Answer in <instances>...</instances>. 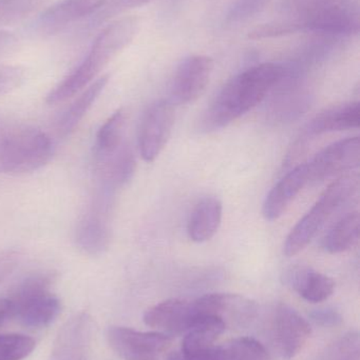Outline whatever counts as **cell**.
<instances>
[{"label": "cell", "mask_w": 360, "mask_h": 360, "mask_svg": "<svg viewBox=\"0 0 360 360\" xmlns=\"http://www.w3.org/2000/svg\"><path fill=\"white\" fill-rule=\"evenodd\" d=\"M285 65L266 63L253 65L228 80L203 113L201 131L226 128L259 105L285 76Z\"/></svg>", "instance_id": "obj_1"}, {"label": "cell", "mask_w": 360, "mask_h": 360, "mask_svg": "<svg viewBox=\"0 0 360 360\" xmlns=\"http://www.w3.org/2000/svg\"><path fill=\"white\" fill-rule=\"evenodd\" d=\"M139 27V18L135 16L108 23L95 38L84 60L49 93L46 103H63L92 84L104 68L132 42Z\"/></svg>", "instance_id": "obj_2"}, {"label": "cell", "mask_w": 360, "mask_h": 360, "mask_svg": "<svg viewBox=\"0 0 360 360\" xmlns=\"http://www.w3.org/2000/svg\"><path fill=\"white\" fill-rule=\"evenodd\" d=\"M277 13L296 33L334 38L359 33V0H279Z\"/></svg>", "instance_id": "obj_3"}, {"label": "cell", "mask_w": 360, "mask_h": 360, "mask_svg": "<svg viewBox=\"0 0 360 360\" xmlns=\"http://www.w3.org/2000/svg\"><path fill=\"white\" fill-rule=\"evenodd\" d=\"M359 188V179L356 174L344 175L334 180L312 209L292 229L285 239L283 253L287 257H293L306 249L325 222L356 194Z\"/></svg>", "instance_id": "obj_4"}, {"label": "cell", "mask_w": 360, "mask_h": 360, "mask_svg": "<svg viewBox=\"0 0 360 360\" xmlns=\"http://www.w3.org/2000/svg\"><path fill=\"white\" fill-rule=\"evenodd\" d=\"M54 277L51 273L29 275L8 294L10 316L21 325L34 329L48 327L61 312L58 298L51 292Z\"/></svg>", "instance_id": "obj_5"}, {"label": "cell", "mask_w": 360, "mask_h": 360, "mask_svg": "<svg viewBox=\"0 0 360 360\" xmlns=\"http://www.w3.org/2000/svg\"><path fill=\"white\" fill-rule=\"evenodd\" d=\"M53 156V143L39 129H11L0 139V173L23 175L39 170Z\"/></svg>", "instance_id": "obj_6"}, {"label": "cell", "mask_w": 360, "mask_h": 360, "mask_svg": "<svg viewBox=\"0 0 360 360\" xmlns=\"http://www.w3.org/2000/svg\"><path fill=\"white\" fill-rule=\"evenodd\" d=\"M114 193L97 186L75 232L76 245L84 253L99 256L109 248L112 231L111 210Z\"/></svg>", "instance_id": "obj_7"}, {"label": "cell", "mask_w": 360, "mask_h": 360, "mask_svg": "<svg viewBox=\"0 0 360 360\" xmlns=\"http://www.w3.org/2000/svg\"><path fill=\"white\" fill-rule=\"evenodd\" d=\"M107 340L124 360H166L170 353V336L160 332H139L126 327H110Z\"/></svg>", "instance_id": "obj_8"}, {"label": "cell", "mask_w": 360, "mask_h": 360, "mask_svg": "<svg viewBox=\"0 0 360 360\" xmlns=\"http://www.w3.org/2000/svg\"><path fill=\"white\" fill-rule=\"evenodd\" d=\"M310 323L291 307L280 304L273 311L271 340L283 359H292L304 350L310 338Z\"/></svg>", "instance_id": "obj_9"}, {"label": "cell", "mask_w": 360, "mask_h": 360, "mask_svg": "<svg viewBox=\"0 0 360 360\" xmlns=\"http://www.w3.org/2000/svg\"><path fill=\"white\" fill-rule=\"evenodd\" d=\"M175 116V105L168 99L156 101L144 114L139 131V150L146 162H154L167 145Z\"/></svg>", "instance_id": "obj_10"}, {"label": "cell", "mask_w": 360, "mask_h": 360, "mask_svg": "<svg viewBox=\"0 0 360 360\" xmlns=\"http://www.w3.org/2000/svg\"><path fill=\"white\" fill-rule=\"evenodd\" d=\"M213 71V61L205 55H190L178 65L170 82L173 105L194 103L209 86Z\"/></svg>", "instance_id": "obj_11"}, {"label": "cell", "mask_w": 360, "mask_h": 360, "mask_svg": "<svg viewBox=\"0 0 360 360\" xmlns=\"http://www.w3.org/2000/svg\"><path fill=\"white\" fill-rule=\"evenodd\" d=\"M93 333L91 315H73L57 333L49 360H92Z\"/></svg>", "instance_id": "obj_12"}, {"label": "cell", "mask_w": 360, "mask_h": 360, "mask_svg": "<svg viewBox=\"0 0 360 360\" xmlns=\"http://www.w3.org/2000/svg\"><path fill=\"white\" fill-rule=\"evenodd\" d=\"M360 164L359 137L342 139L321 150L309 165V184H316L359 168Z\"/></svg>", "instance_id": "obj_13"}, {"label": "cell", "mask_w": 360, "mask_h": 360, "mask_svg": "<svg viewBox=\"0 0 360 360\" xmlns=\"http://www.w3.org/2000/svg\"><path fill=\"white\" fill-rule=\"evenodd\" d=\"M199 315H211L225 323L226 328L249 326L257 315V304L237 294H207L194 300Z\"/></svg>", "instance_id": "obj_14"}, {"label": "cell", "mask_w": 360, "mask_h": 360, "mask_svg": "<svg viewBox=\"0 0 360 360\" xmlns=\"http://www.w3.org/2000/svg\"><path fill=\"white\" fill-rule=\"evenodd\" d=\"M199 316L194 302L168 300L148 309L143 321L148 327L171 338L185 334Z\"/></svg>", "instance_id": "obj_15"}, {"label": "cell", "mask_w": 360, "mask_h": 360, "mask_svg": "<svg viewBox=\"0 0 360 360\" xmlns=\"http://www.w3.org/2000/svg\"><path fill=\"white\" fill-rule=\"evenodd\" d=\"M135 169L137 160L135 153L126 141L112 153L93 160L97 186L112 193L130 182Z\"/></svg>", "instance_id": "obj_16"}, {"label": "cell", "mask_w": 360, "mask_h": 360, "mask_svg": "<svg viewBox=\"0 0 360 360\" xmlns=\"http://www.w3.org/2000/svg\"><path fill=\"white\" fill-rule=\"evenodd\" d=\"M105 0H61L46 8L38 18L36 27L44 35H54L68 25L94 14Z\"/></svg>", "instance_id": "obj_17"}, {"label": "cell", "mask_w": 360, "mask_h": 360, "mask_svg": "<svg viewBox=\"0 0 360 360\" xmlns=\"http://www.w3.org/2000/svg\"><path fill=\"white\" fill-rule=\"evenodd\" d=\"M310 172L309 165H299L290 171L276 186L270 191L262 207L263 217L268 221H275L283 215L294 199L309 184Z\"/></svg>", "instance_id": "obj_18"}, {"label": "cell", "mask_w": 360, "mask_h": 360, "mask_svg": "<svg viewBox=\"0 0 360 360\" xmlns=\"http://www.w3.org/2000/svg\"><path fill=\"white\" fill-rule=\"evenodd\" d=\"M285 281L304 300L313 304L325 302L335 291V283L331 277L309 266L290 269L285 274Z\"/></svg>", "instance_id": "obj_19"}, {"label": "cell", "mask_w": 360, "mask_h": 360, "mask_svg": "<svg viewBox=\"0 0 360 360\" xmlns=\"http://www.w3.org/2000/svg\"><path fill=\"white\" fill-rule=\"evenodd\" d=\"M223 205L215 196L203 197L192 209L187 224L188 237L197 243L211 240L221 226Z\"/></svg>", "instance_id": "obj_20"}, {"label": "cell", "mask_w": 360, "mask_h": 360, "mask_svg": "<svg viewBox=\"0 0 360 360\" xmlns=\"http://www.w3.org/2000/svg\"><path fill=\"white\" fill-rule=\"evenodd\" d=\"M360 124L359 103H345L332 105L317 114L306 126L311 136L357 129Z\"/></svg>", "instance_id": "obj_21"}, {"label": "cell", "mask_w": 360, "mask_h": 360, "mask_svg": "<svg viewBox=\"0 0 360 360\" xmlns=\"http://www.w3.org/2000/svg\"><path fill=\"white\" fill-rule=\"evenodd\" d=\"M108 82L109 75L101 76L80 93L78 97L74 99L73 103L63 112L57 120V131L59 135L67 136L73 132L74 129L82 122L93 103L99 98Z\"/></svg>", "instance_id": "obj_22"}, {"label": "cell", "mask_w": 360, "mask_h": 360, "mask_svg": "<svg viewBox=\"0 0 360 360\" xmlns=\"http://www.w3.org/2000/svg\"><path fill=\"white\" fill-rule=\"evenodd\" d=\"M221 319L211 315H200L190 329L184 334L181 351L188 354L205 352L215 348L216 340L225 331Z\"/></svg>", "instance_id": "obj_23"}, {"label": "cell", "mask_w": 360, "mask_h": 360, "mask_svg": "<svg viewBox=\"0 0 360 360\" xmlns=\"http://www.w3.org/2000/svg\"><path fill=\"white\" fill-rule=\"evenodd\" d=\"M360 217L359 212H350L342 216L325 234L323 248L330 254H340L356 245L359 238Z\"/></svg>", "instance_id": "obj_24"}, {"label": "cell", "mask_w": 360, "mask_h": 360, "mask_svg": "<svg viewBox=\"0 0 360 360\" xmlns=\"http://www.w3.org/2000/svg\"><path fill=\"white\" fill-rule=\"evenodd\" d=\"M126 114L124 110L114 112L97 131L93 145V158H103L118 150L125 143L124 129Z\"/></svg>", "instance_id": "obj_25"}, {"label": "cell", "mask_w": 360, "mask_h": 360, "mask_svg": "<svg viewBox=\"0 0 360 360\" xmlns=\"http://www.w3.org/2000/svg\"><path fill=\"white\" fill-rule=\"evenodd\" d=\"M49 0H0V27L16 25L44 8Z\"/></svg>", "instance_id": "obj_26"}, {"label": "cell", "mask_w": 360, "mask_h": 360, "mask_svg": "<svg viewBox=\"0 0 360 360\" xmlns=\"http://www.w3.org/2000/svg\"><path fill=\"white\" fill-rule=\"evenodd\" d=\"M222 360H271L268 350L258 340L237 338L221 347Z\"/></svg>", "instance_id": "obj_27"}, {"label": "cell", "mask_w": 360, "mask_h": 360, "mask_svg": "<svg viewBox=\"0 0 360 360\" xmlns=\"http://www.w3.org/2000/svg\"><path fill=\"white\" fill-rule=\"evenodd\" d=\"M152 1L154 0H105L101 8L94 14L91 15L90 19L87 22L86 29L88 31L97 29L99 25H104L127 11L146 6Z\"/></svg>", "instance_id": "obj_28"}, {"label": "cell", "mask_w": 360, "mask_h": 360, "mask_svg": "<svg viewBox=\"0 0 360 360\" xmlns=\"http://www.w3.org/2000/svg\"><path fill=\"white\" fill-rule=\"evenodd\" d=\"M35 340L23 334L0 335V360H23L35 349Z\"/></svg>", "instance_id": "obj_29"}, {"label": "cell", "mask_w": 360, "mask_h": 360, "mask_svg": "<svg viewBox=\"0 0 360 360\" xmlns=\"http://www.w3.org/2000/svg\"><path fill=\"white\" fill-rule=\"evenodd\" d=\"M272 0H232L225 14L226 23L243 22L261 13Z\"/></svg>", "instance_id": "obj_30"}, {"label": "cell", "mask_w": 360, "mask_h": 360, "mask_svg": "<svg viewBox=\"0 0 360 360\" xmlns=\"http://www.w3.org/2000/svg\"><path fill=\"white\" fill-rule=\"evenodd\" d=\"M25 79V70L17 65L0 63V96L16 90Z\"/></svg>", "instance_id": "obj_31"}, {"label": "cell", "mask_w": 360, "mask_h": 360, "mask_svg": "<svg viewBox=\"0 0 360 360\" xmlns=\"http://www.w3.org/2000/svg\"><path fill=\"white\" fill-rule=\"evenodd\" d=\"M334 360H359V338L351 333L342 338L336 348Z\"/></svg>", "instance_id": "obj_32"}, {"label": "cell", "mask_w": 360, "mask_h": 360, "mask_svg": "<svg viewBox=\"0 0 360 360\" xmlns=\"http://www.w3.org/2000/svg\"><path fill=\"white\" fill-rule=\"evenodd\" d=\"M20 262V254L15 250H0V283L6 281Z\"/></svg>", "instance_id": "obj_33"}, {"label": "cell", "mask_w": 360, "mask_h": 360, "mask_svg": "<svg viewBox=\"0 0 360 360\" xmlns=\"http://www.w3.org/2000/svg\"><path fill=\"white\" fill-rule=\"evenodd\" d=\"M166 360H222L221 347L219 348L215 347L211 350L194 353V354H188L180 351V352L169 354Z\"/></svg>", "instance_id": "obj_34"}, {"label": "cell", "mask_w": 360, "mask_h": 360, "mask_svg": "<svg viewBox=\"0 0 360 360\" xmlns=\"http://www.w3.org/2000/svg\"><path fill=\"white\" fill-rule=\"evenodd\" d=\"M311 317L315 323L325 326V327L338 326L342 321L340 313L337 311L332 310V309H321V310L314 311L311 314Z\"/></svg>", "instance_id": "obj_35"}, {"label": "cell", "mask_w": 360, "mask_h": 360, "mask_svg": "<svg viewBox=\"0 0 360 360\" xmlns=\"http://www.w3.org/2000/svg\"><path fill=\"white\" fill-rule=\"evenodd\" d=\"M11 306L8 298H0V325L4 323L6 317L10 316Z\"/></svg>", "instance_id": "obj_36"}, {"label": "cell", "mask_w": 360, "mask_h": 360, "mask_svg": "<svg viewBox=\"0 0 360 360\" xmlns=\"http://www.w3.org/2000/svg\"><path fill=\"white\" fill-rule=\"evenodd\" d=\"M13 37L8 34L4 33V32H0V53L2 51H6V48H11L12 46Z\"/></svg>", "instance_id": "obj_37"}]
</instances>
